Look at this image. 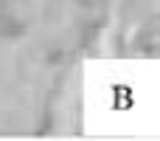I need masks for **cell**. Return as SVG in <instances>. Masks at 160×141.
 Returning a JSON list of instances; mask_svg holds the SVG:
<instances>
[{
	"mask_svg": "<svg viewBox=\"0 0 160 141\" xmlns=\"http://www.w3.org/2000/svg\"><path fill=\"white\" fill-rule=\"evenodd\" d=\"M20 34H22V25L14 17H0V37H20Z\"/></svg>",
	"mask_w": 160,
	"mask_h": 141,
	"instance_id": "6da1fadb",
	"label": "cell"
},
{
	"mask_svg": "<svg viewBox=\"0 0 160 141\" xmlns=\"http://www.w3.org/2000/svg\"><path fill=\"white\" fill-rule=\"evenodd\" d=\"M82 3H84V6H93V3H96V0H82Z\"/></svg>",
	"mask_w": 160,
	"mask_h": 141,
	"instance_id": "7a4b0ae2",
	"label": "cell"
}]
</instances>
